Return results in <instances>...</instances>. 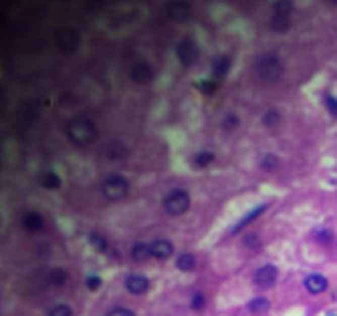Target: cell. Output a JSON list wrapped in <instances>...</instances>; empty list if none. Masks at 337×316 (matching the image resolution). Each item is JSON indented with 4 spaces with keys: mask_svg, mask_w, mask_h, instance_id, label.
<instances>
[{
    "mask_svg": "<svg viewBox=\"0 0 337 316\" xmlns=\"http://www.w3.org/2000/svg\"><path fill=\"white\" fill-rule=\"evenodd\" d=\"M190 307L194 311H201L203 307H206V295H203L201 291H196V293L192 295V300H190Z\"/></svg>",
    "mask_w": 337,
    "mask_h": 316,
    "instance_id": "31",
    "label": "cell"
},
{
    "mask_svg": "<svg viewBox=\"0 0 337 316\" xmlns=\"http://www.w3.org/2000/svg\"><path fill=\"white\" fill-rule=\"evenodd\" d=\"M168 14H171V19H176V21H183V19H187V14H190V7L187 5H171L168 7Z\"/></svg>",
    "mask_w": 337,
    "mask_h": 316,
    "instance_id": "29",
    "label": "cell"
},
{
    "mask_svg": "<svg viewBox=\"0 0 337 316\" xmlns=\"http://www.w3.org/2000/svg\"><path fill=\"white\" fill-rule=\"evenodd\" d=\"M330 316H337V314H330Z\"/></svg>",
    "mask_w": 337,
    "mask_h": 316,
    "instance_id": "36",
    "label": "cell"
},
{
    "mask_svg": "<svg viewBox=\"0 0 337 316\" xmlns=\"http://www.w3.org/2000/svg\"><path fill=\"white\" fill-rule=\"evenodd\" d=\"M212 162H215V155L208 153V150H203V153H196L194 157H192V166H194V169H208Z\"/></svg>",
    "mask_w": 337,
    "mask_h": 316,
    "instance_id": "21",
    "label": "cell"
},
{
    "mask_svg": "<svg viewBox=\"0 0 337 316\" xmlns=\"http://www.w3.org/2000/svg\"><path fill=\"white\" fill-rule=\"evenodd\" d=\"M162 206H164V213L166 215H171V217H180V215H185L187 210H190L192 199L185 189H171L166 197H164Z\"/></svg>",
    "mask_w": 337,
    "mask_h": 316,
    "instance_id": "4",
    "label": "cell"
},
{
    "mask_svg": "<svg viewBox=\"0 0 337 316\" xmlns=\"http://www.w3.org/2000/svg\"><path fill=\"white\" fill-rule=\"evenodd\" d=\"M49 279H51V284H55V286H63V284L67 282V270L65 268H53L49 273Z\"/></svg>",
    "mask_w": 337,
    "mask_h": 316,
    "instance_id": "26",
    "label": "cell"
},
{
    "mask_svg": "<svg viewBox=\"0 0 337 316\" xmlns=\"http://www.w3.org/2000/svg\"><path fill=\"white\" fill-rule=\"evenodd\" d=\"M65 137L72 146H79V148H86L88 143H93V139L97 137V127L90 118L86 115H79V118H72L67 120L65 125Z\"/></svg>",
    "mask_w": 337,
    "mask_h": 316,
    "instance_id": "1",
    "label": "cell"
},
{
    "mask_svg": "<svg viewBox=\"0 0 337 316\" xmlns=\"http://www.w3.org/2000/svg\"><path fill=\"white\" fill-rule=\"evenodd\" d=\"M256 74H259L261 81L275 83L277 79H282V74H284L282 60H279L275 53H263L261 58L256 60Z\"/></svg>",
    "mask_w": 337,
    "mask_h": 316,
    "instance_id": "3",
    "label": "cell"
},
{
    "mask_svg": "<svg viewBox=\"0 0 337 316\" xmlns=\"http://www.w3.org/2000/svg\"><path fill=\"white\" fill-rule=\"evenodd\" d=\"M229 67H231V55H217L212 60V77L215 79H224L229 74Z\"/></svg>",
    "mask_w": 337,
    "mask_h": 316,
    "instance_id": "15",
    "label": "cell"
},
{
    "mask_svg": "<svg viewBox=\"0 0 337 316\" xmlns=\"http://www.w3.org/2000/svg\"><path fill=\"white\" fill-rule=\"evenodd\" d=\"M130 194V180L120 173H109L102 180V197L106 201H123Z\"/></svg>",
    "mask_w": 337,
    "mask_h": 316,
    "instance_id": "2",
    "label": "cell"
},
{
    "mask_svg": "<svg viewBox=\"0 0 337 316\" xmlns=\"http://www.w3.org/2000/svg\"><path fill=\"white\" fill-rule=\"evenodd\" d=\"M104 316H136V314L130 309V307H123V305H118V307H111V309L106 311V314H104Z\"/></svg>",
    "mask_w": 337,
    "mask_h": 316,
    "instance_id": "33",
    "label": "cell"
},
{
    "mask_svg": "<svg viewBox=\"0 0 337 316\" xmlns=\"http://www.w3.org/2000/svg\"><path fill=\"white\" fill-rule=\"evenodd\" d=\"M277 282V268L272 263H266L254 273V286L256 289H270Z\"/></svg>",
    "mask_w": 337,
    "mask_h": 316,
    "instance_id": "7",
    "label": "cell"
},
{
    "mask_svg": "<svg viewBox=\"0 0 337 316\" xmlns=\"http://www.w3.org/2000/svg\"><path fill=\"white\" fill-rule=\"evenodd\" d=\"M279 122H282V113H279L277 109H268L261 118V125L266 127V130H275Z\"/></svg>",
    "mask_w": 337,
    "mask_h": 316,
    "instance_id": "20",
    "label": "cell"
},
{
    "mask_svg": "<svg viewBox=\"0 0 337 316\" xmlns=\"http://www.w3.org/2000/svg\"><path fill=\"white\" fill-rule=\"evenodd\" d=\"M152 77H155V72H152L150 62H136V65L130 70V79L134 83H148Z\"/></svg>",
    "mask_w": 337,
    "mask_h": 316,
    "instance_id": "12",
    "label": "cell"
},
{
    "mask_svg": "<svg viewBox=\"0 0 337 316\" xmlns=\"http://www.w3.org/2000/svg\"><path fill=\"white\" fill-rule=\"evenodd\" d=\"M88 240H90V245H93L97 251H106V249H109V242H106V238H104L102 233H97V231H93V233L88 235Z\"/></svg>",
    "mask_w": 337,
    "mask_h": 316,
    "instance_id": "23",
    "label": "cell"
},
{
    "mask_svg": "<svg viewBox=\"0 0 337 316\" xmlns=\"http://www.w3.org/2000/svg\"><path fill=\"white\" fill-rule=\"evenodd\" d=\"M266 208H268V203H261V206H259V208H254V210H250V213L245 215V217L240 219L238 224H236L234 229H231V233H238V231H240V229H245V226H247V224H252V222H254L256 217H259V215L263 213V210H266Z\"/></svg>",
    "mask_w": 337,
    "mask_h": 316,
    "instance_id": "18",
    "label": "cell"
},
{
    "mask_svg": "<svg viewBox=\"0 0 337 316\" xmlns=\"http://www.w3.org/2000/svg\"><path fill=\"white\" fill-rule=\"evenodd\" d=\"M238 125H240V118L236 113H227L222 118V130L224 132H234V130H238Z\"/></svg>",
    "mask_w": 337,
    "mask_h": 316,
    "instance_id": "27",
    "label": "cell"
},
{
    "mask_svg": "<svg viewBox=\"0 0 337 316\" xmlns=\"http://www.w3.org/2000/svg\"><path fill=\"white\" fill-rule=\"evenodd\" d=\"M150 254H152V259H157V261H166V259H171L176 254V247L171 240L157 238L150 242Z\"/></svg>",
    "mask_w": 337,
    "mask_h": 316,
    "instance_id": "8",
    "label": "cell"
},
{
    "mask_svg": "<svg viewBox=\"0 0 337 316\" xmlns=\"http://www.w3.org/2000/svg\"><path fill=\"white\" fill-rule=\"evenodd\" d=\"M247 309H250L254 316H263V314H268V309H270V300H268L266 295H259V298L250 300Z\"/></svg>",
    "mask_w": 337,
    "mask_h": 316,
    "instance_id": "17",
    "label": "cell"
},
{
    "mask_svg": "<svg viewBox=\"0 0 337 316\" xmlns=\"http://www.w3.org/2000/svg\"><path fill=\"white\" fill-rule=\"evenodd\" d=\"M130 259L134 263H146L148 259H152L150 245H148V242H134V245H132V249H130Z\"/></svg>",
    "mask_w": 337,
    "mask_h": 316,
    "instance_id": "14",
    "label": "cell"
},
{
    "mask_svg": "<svg viewBox=\"0 0 337 316\" xmlns=\"http://www.w3.org/2000/svg\"><path fill=\"white\" fill-rule=\"evenodd\" d=\"M303 286H305V291L312 293V295L326 293V291H328V277H326V275H321V273H310L307 277H305Z\"/></svg>",
    "mask_w": 337,
    "mask_h": 316,
    "instance_id": "10",
    "label": "cell"
},
{
    "mask_svg": "<svg viewBox=\"0 0 337 316\" xmlns=\"http://www.w3.org/2000/svg\"><path fill=\"white\" fill-rule=\"evenodd\" d=\"M277 166H279V157L277 155H272V153H268V155H263V159H261V169L263 171H277Z\"/></svg>",
    "mask_w": 337,
    "mask_h": 316,
    "instance_id": "24",
    "label": "cell"
},
{
    "mask_svg": "<svg viewBox=\"0 0 337 316\" xmlns=\"http://www.w3.org/2000/svg\"><path fill=\"white\" fill-rule=\"evenodd\" d=\"M21 224H23V229H26L28 233H37V231L44 226V217L39 213H35V210H30V213H26L21 217Z\"/></svg>",
    "mask_w": 337,
    "mask_h": 316,
    "instance_id": "13",
    "label": "cell"
},
{
    "mask_svg": "<svg viewBox=\"0 0 337 316\" xmlns=\"http://www.w3.org/2000/svg\"><path fill=\"white\" fill-rule=\"evenodd\" d=\"M106 155H109L111 159H118V157H125L127 155V148L123 146L120 141H114L109 148H106Z\"/></svg>",
    "mask_w": 337,
    "mask_h": 316,
    "instance_id": "25",
    "label": "cell"
},
{
    "mask_svg": "<svg viewBox=\"0 0 337 316\" xmlns=\"http://www.w3.org/2000/svg\"><path fill=\"white\" fill-rule=\"evenodd\" d=\"M39 185H42L44 189H58V187H60V175L55 173V171H44V173L39 175Z\"/></svg>",
    "mask_w": 337,
    "mask_h": 316,
    "instance_id": "19",
    "label": "cell"
},
{
    "mask_svg": "<svg viewBox=\"0 0 337 316\" xmlns=\"http://www.w3.org/2000/svg\"><path fill=\"white\" fill-rule=\"evenodd\" d=\"M196 88H199L203 95H212L215 90H217V79H212V81H199Z\"/></svg>",
    "mask_w": 337,
    "mask_h": 316,
    "instance_id": "32",
    "label": "cell"
},
{
    "mask_svg": "<svg viewBox=\"0 0 337 316\" xmlns=\"http://www.w3.org/2000/svg\"><path fill=\"white\" fill-rule=\"evenodd\" d=\"M323 104H326L328 113H330V115H335V118H337V97H335V95H330V93H328L326 97H323Z\"/></svg>",
    "mask_w": 337,
    "mask_h": 316,
    "instance_id": "34",
    "label": "cell"
},
{
    "mask_svg": "<svg viewBox=\"0 0 337 316\" xmlns=\"http://www.w3.org/2000/svg\"><path fill=\"white\" fill-rule=\"evenodd\" d=\"M125 289L130 291L132 295H143V293L150 291V279H148L146 275H139V273L127 275V277H125Z\"/></svg>",
    "mask_w": 337,
    "mask_h": 316,
    "instance_id": "9",
    "label": "cell"
},
{
    "mask_svg": "<svg viewBox=\"0 0 337 316\" xmlns=\"http://www.w3.org/2000/svg\"><path fill=\"white\" fill-rule=\"evenodd\" d=\"M291 12H294V5L291 3H275L272 5V17H270V30L277 35L289 33L291 28Z\"/></svg>",
    "mask_w": 337,
    "mask_h": 316,
    "instance_id": "5",
    "label": "cell"
},
{
    "mask_svg": "<svg viewBox=\"0 0 337 316\" xmlns=\"http://www.w3.org/2000/svg\"><path fill=\"white\" fill-rule=\"evenodd\" d=\"M176 268H178L180 273H192L196 268V257L190 254V251H183V254H178V259H176Z\"/></svg>",
    "mask_w": 337,
    "mask_h": 316,
    "instance_id": "16",
    "label": "cell"
},
{
    "mask_svg": "<svg viewBox=\"0 0 337 316\" xmlns=\"http://www.w3.org/2000/svg\"><path fill=\"white\" fill-rule=\"evenodd\" d=\"M243 247H247V249H261V238H259V233H245Z\"/></svg>",
    "mask_w": 337,
    "mask_h": 316,
    "instance_id": "28",
    "label": "cell"
},
{
    "mask_svg": "<svg viewBox=\"0 0 337 316\" xmlns=\"http://www.w3.org/2000/svg\"><path fill=\"white\" fill-rule=\"evenodd\" d=\"M46 316H74V309L65 302H58V305H51L46 309Z\"/></svg>",
    "mask_w": 337,
    "mask_h": 316,
    "instance_id": "22",
    "label": "cell"
},
{
    "mask_svg": "<svg viewBox=\"0 0 337 316\" xmlns=\"http://www.w3.org/2000/svg\"><path fill=\"white\" fill-rule=\"evenodd\" d=\"M176 55L185 67H192L199 60V46L192 39H180L178 46H176Z\"/></svg>",
    "mask_w": 337,
    "mask_h": 316,
    "instance_id": "6",
    "label": "cell"
},
{
    "mask_svg": "<svg viewBox=\"0 0 337 316\" xmlns=\"http://www.w3.org/2000/svg\"><path fill=\"white\" fill-rule=\"evenodd\" d=\"M58 46H60V51H63V53H74L76 46H79V33H76V30H70V28L60 30Z\"/></svg>",
    "mask_w": 337,
    "mask_h": 316,
    "instance_id": "11",
    "label": "cell"
},
{
    "mask_svg": "<svg viewBox=\"0 0 337 316\" xmlns=\"http://www.w3.org/2000/svg\"><path fill=\"white\" fill-rule=\"evenodd\" d=\"M86 286H88V291H99L102 289V277H97V275H88Z\"/></svg>",
    "mask_w": 337,
    "mask_h": 316,
    "instance_id": "35",
    "label": "cell"
},
{
    "mask_svg": "<svg viewBox=\"0 0 337 316\" xmlns=\"http://www.w3.org/2000/svg\"><path fill=\"white\" fill-rule=\"evenodd\" d=\"M314 240L319 242V245L328 247V245H332V240H335V235H332V231L321 229V231H316V233H314Z\"/></svg>",
    "mask_w": 337,
    "mask_h": 316,
    "instance_id": "30",
    "label": "cell"
}]
</instances>
